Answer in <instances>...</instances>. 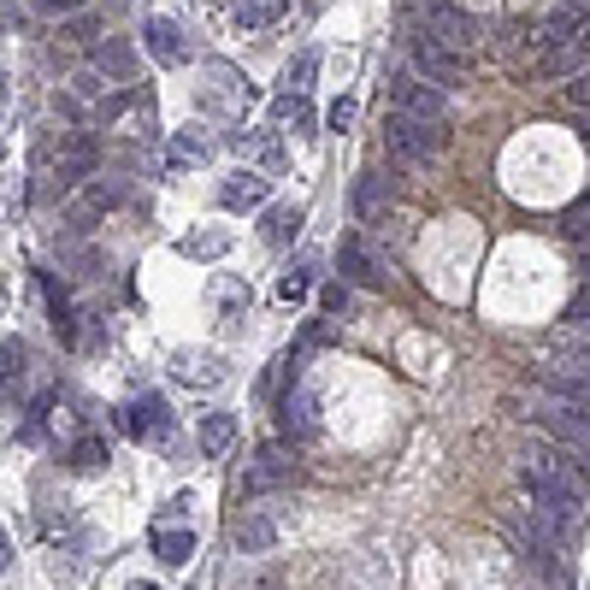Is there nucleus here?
I'll use <instances>...</instances> for the list:
<instances>
[{"instance_id":"obj_32","label":"nucleus","mask_w":590,"mask_h":590,"mask_svg":"<svg viewBox=\"0 0 590 590\" xmlns=\"http://www.w3.org/2000/svg\"><path fill=\"white\" fill-rule=\"evenodd\" d=\"M561 230H567L573 242H590V195L579 201V207H567V219H561Z\"/></svg>"},{"instance_id":"obj_38","label":"nucleus","mask_w":590,"mask_h":590,"mask_svg":"<svg viewBox=\"0 0 590 590\" xmlns=\"http://www.w3.org/2000/svg\"><path fill=\"white\" fill-rule=\"evenodd\" d=\"M249 590H278V573H266V579H254Z\"/></svg>"},{"instance_id":"obj_34","label":"nucleus","mask_w":590,"mask_h":590,"mask_svg":"<svg viewBox=\"0 0 590 590\" xmlns=\"http://www.w3.org/2000/svg\"><path fill=\"white\" fill-rule=\"evenodd\" d=\"M95 31H100V24L89 19V12H77V19H71L60 36H65V41H95Z\"/></svg>"},{"instance_id":"obj_26","label":"nucleus","mask_w":590,"mask_h":590,"mask_svg":"<svg viewBox=\"0 0 590 590\" xmlns=\"http://www.w3.org/2000/svg\"><path fill=\"white\" fill-rule=\"evenodd\" d=\"M107 437H77V443H71V467H77V472H100V467H107Z\"/></svg>"},{"instance_id":"obj_13","label":"nucleus","mask_w":590,"mask_h":590,"mask_svg":"<svg viewBox=\"0 0 590 590\" xmlns=\"http://www.w3.org/2000/svg\"><path fill=\"white\" fill-rule=\"evenodd\" d=\"M278 420H284V431H290L296 443H308L313 431H320V401H313V390H290L278 401Z\"/></svg>"},{"instance_id":"obj_4","label":"nucleus","mask_w":590,"mask_h":590,"mask_svg":"<svg viewBox=\"0 0 590 590\" xmlns=\"http://www.w3.org/2000/svg\"><path fill=\"white\" fill-rule=\"evenodd\" d=\"M413 31L443 36L449 48H472V41H479V19L460 12L455 0H413Z\"/></svg>"},{"instance_id":"obj_39","label":"nucleus","mask_w":590,"mask_h":590,"mask_svg":"<svg viewBox=\"0 0 590 590\" xmlns=\"http://www.w3.org/2000/svg\"><path fill=\"white\" fill-rule=\"evenodd\" d=\"M579 136H585V148H590V112H579Z\"/></svg>"},{"instance_id":"obj_22","label":"nucleus","mask_w":590,"mask_h":590,"mask_svg":"<svg viewBox=\"0 0 590 590\" xmlns=\"http://www.w3.org/2000/svg\"><path fill=\"white\" fill-rule=\"evenodd\" d=\"M178 378L183 384H225V361L219 354H178Z\"/></svg>"},{"instance_id":"obj_18","label":"nucleus","mask_w":590,"mask_h":590,"mask_svg":"<svg viewBox=\"0 0 590 590\" xmlns=\"http://www.w3.org/2000/svg\"><path fill=\"white\" fill-rule=\"evenodd\" d=\"M230 543H237L242 555H266L272 543H278V526H272L266 514H249V520H237V531H230Z\"/></svg>"},{"instance_id":"obj_29","label":"nucleus","mask_w":590,"mask_h":590,"mask_svg":"<svg viewBox=\"0 0 590 590\" xmlns=\"http://www.w3.org/2000/svg\"><path fill=\"white\" fill-rule=\"evenodd\" d=\"M308 290H313V266H296L278 278V301H308Z\"/></svg>"},{"instance_id":"obj_15","label":"nucleus","mask_w":590,"mask_h":590,"mask_svg":"<svg viewBox=\"0 0 590 590\" xmlns=\"http://www.w3.org/2000/svg\"><path fill=\"white\" fill-rule=\"evenodd\" d=\"M284 12H290V0H230V24H237V31H272V24L284 19Z\"/></svg>"},{"instance_id":"obj_2","label":"nucleus","mask_w":590,"mask_h":590,"mask_svg":"<svg viewBox=\"0 0 590 590\" xmlns=\"http://www.w3.org/2000/svg\"><path fill=\"white\" fill-rule=\"evenodd\" d=\"M531 420L550 431L555 443H567V449H585L590 455V408H579V401H567V396H555V390H543V384H538Z\"/></svg>"},{"instance_id":"obj_31","label":"nucleus","mask_w":590,"mask_h":590,"mask_svg":"<svg viewBox=\"0 0 590 590\" xmlns=\"http://www.w3.org/2000/svg\"><path fill=\"white\" fill-rule=\"evenodd\" d=\"M354 119H361V107H354V100H349V95H337V100H330V107H325V124H330V131H337V136H342V131H349V124H354Z\"/></svg>"},{"instance_id":"obj_33","label":"nucleus","mask_w":590,"mask_h":590,"mask_svg":"<svg viewBox=\"0 0 590 590\" xmlns=\"http://www.w3.org/2000/svg\"><path fill=\"white\" fill-rule=\"evenodd\" d=\"M320 308H325V313H349V284H325V290H320Z\"/></svg>"},{"instance_id":"obj_28","label":"nucleus","mask_w":590,"mask_h":590,"mask_svg":"<svg viewBox=\"0 0 590 590\" xmlns=\"http://www.w3.org/2000/svg\"><path fill=\"white\" fill-rule=\"evenodd\" d=\"M178 249L190 254V261H219V254L230 249V237H225V230H207V237H183Z\"/></svg>"},{"instance_id":"obj_37","label":"nucleus","mask_w":590,"mask_h":590,"mask_svg":"<svg viewBox=\"0 0 590 590\" xmlns=\"http://www.w3.org/2000/svg\"><path fill=\"white\" fill-rule=\"evenodd\" d=\"M12 567V538H7V526H0V573Z\"/></svg>"},{"instance_id":"obj_19","label":"nucleus","mask_w":590,"mask_h":590,"mask_svg":"<svg viewBox=\"0 0 590 590\" xmlns=\"http://www.w3.org/2000/svg\"><path fill=\"white\" fill-rule=\"evenodd\" d=\"M154 555H160L166 567H183V561L195 555V531H183V526H154Z\"/></svg>"},{"instance_id":"obj_11","label":"nucleus","mask_w":590,"mask_h":590,"mask_svg":"<svg viewBox=\"0 0 590 590\" xmlns=\"http://www.w3.org/2000/svg\"><path fill=\"white\" fill-rule=\"evenodd\" d=\"M142 48H148L160 65H183V60H190V48H183V31H178L171 19H142Z\"/></svg>"},{"instance_id":"obj_12","label":"nucleus","mask_w":590,"mask_h":590,"mask_svg":"<svg viewBox=\"0 0 590 590\" xmlns=\"http://www.w3.org/2000/svg\"><path fill=\"white\" fill-rule=\"evenodd\" d=\"M95 160H100V148H95V136H65L60 142V190H71V183H83L95 171Z\"/></svg>"},{"instance_id":"obj_20","label":"nucleus","mask_w":590,"mask_h":590,"mask_svg":"<svg viewBox=\"0 0 590 590\" xmlns=\"http://www.w3.org/2000/svg\"><path fill=\"white\" fill-rule=\"evenodd\" d=\"M230 142H237V148L249 154V160L261 166V171H278V166H284V142H278V136H254V131H237Z\"/></svg>"},{"instance_id":"obj_5","label":"nucleus","mask_w":590,"mask_h":590,"mask_svg":"<svg viewBox=\"0 0 590 590\" xmlns=\"http://www.w3.org/2000/svg\"><path fill=\"white\" fill-rule=\"evenodd\" d=\"M390 100H396V112H408V119L431 124V131H443V124H449V107H443L437 83H425L420 71H396V77H390Z\"/></svg>"},{"instance_id":"obj_35","label":"nucleus","mask_w":590,"mask_h":590,"mask_svg":"<svg viewBox=\"0 0 590 590\" xmlns=\"http://www.w3.org/2000/svg\"><path fill=\"white\" fill-rule=\"evenodd\" d=\"M567 320H573V325H590V284H585V290H579V296H573V308H567Z\"/></svg>"},{"instance_id":"obj_27","label":"nucleus","mask_w":590,"mask_h":590,"mask_svg":"<svg viewBox=\"0 0 590 590\" xmlns=\"http://www.w3.org/2000/svg\"><path fill=\"white\" fill-rule=\"evenodd\" d=\"M313 77H320V53H296L290 71H284V89H290V95H308Z\"/></svg>"},{"instance_id":"obj_40","label":"nucleus","mask_w":590,"mask_h":590,"mask_svg":"<svg viewBox=\"0 0 590 590\" xmlns=\"http://www.w3.org/2000/svg\"><path fill=\"white\" fill-rule=\"evenodd\" d=\"M131 590H160V585H131Z\"/></svg>"},{"instance_id":"obj_1","label":"nucleus","mask_w":590,"mask_h":590,"mask_svg":"<svg viewBox=\"0 0 590 590\" xmlns=\"http://www.w3.org/2000/svg\"><path fill=\"white\" fill-rule=\"evenodd\" d=\"M408 53H413V71H420L425 83H449V89H467V83H472V53L467 48H449L443 36L413 31L408 36Z\"/></svg>"},{"instance_id":"obj_25","label":"nucleus","mask_w":590,"mask_h":590,"mask_svg":"<svg viewBox=\"0 0 590 590\" xmlns=\"http://www.w3.org/2000/svg\"><path fill=\"white\" fill-rule=\"evenodd\" d=\"M272 119H278V124H296V131H313V107H308V95H290V89H284V95H278V107H272Z\"/></svg>"},{"instance_id":"obj_3","label":"nucleus","mask_w":590,"mask_h":590,"mask_svg":"<svg viewBox=\"0 0 590 590\" xmlns=\"http://www.w3.org/2000/svg\"><path fill=\"white\" fill-rule=\"evenodd\" d=\"M384 148H390L401 166H431V160H437V148H443V131L408 119V112H390V119H384Z\"/></svg>"},{"instance_id":"obj_9","label":"nucleus","mask_w":590,"mask_h":590,"mask_svg":"<svg viewBox=\"0 0 590 590\" xmlns=\"http://www.w3.org/2000/svg\"><path fill=\"white\" fill-rule=\"evenodd\" d=\"M296 479V460L290 449H278V443H266L261 455H254V467L242 472V496H266V491H284V484Z\"/></svg>"},{"instance_id":"obj_14","label":"nucleus","mask_w":590,"mask_h":590,"mask_svg":"<svg viewBox=\"0 0 590 590\" xmlns=\"http://www.w3.org/2000/svg\"><path fill=\"white\" fill-rule=\"evenodd\" d=\"M95 71H100V77H112V83H131L136 77V48H131V41H119V36H100L95 41Z\"/></svg>"},{"instance_id":"obj_10","label":"nucleus","mask_w":590,"mask_h":590,"mask_svg":"<svg viewBox=\"0 0 590 590\" xmlns=\"http://www.w3.org/2000/svg\"><path fill=\"white\" fill-rule=\"evenodd\" d=\"M124 431H131L136 443H166V437H171V408H166V396H136L131 408H124Z\"/></svg>"},{"instance_id":"obj_24","label":"nucleus","mask_w":590,"mask_h":590,"mask_svg":"<svg viewBox=\"0 0 590 590\" xmlns=\"http://www.w3.org/2000/svg\"><path fill=\"white\" fill-rule=\"evenodd\" d=\"M296 230H301V207H272L266 213V242H272V249L296 242Z\"/></svg>"},{"instance_id":"obj_17","label":"nucleus","mask_w":590,"mask_h":590,"mask_svg":"<svg viewBox=\"0 0 590 590\" xmlns=\"http://www.w3.org/2000/svg\"><path fill=\"white\" fill-rule=\"evenodd\" d=\"M0 390H7V401H24V372H31V349H24L19 337H7V349H0Z\"/></svg>"},{"instance_id":"obj_21","label":"nucleus","mask_w":590,"mask_h":590,"mask_svg":"<svg viewBox=\"0 0 590 590\" xmlns=\"http://www.w3.org/2000/svg\"><path fill=\"white\" fill-rule=\"evenodd\" d=\"M237 413H207V420H201V455H225L230 443H237Z\"/></svg>"},{"instance_id":"obj_41","label":"nucleus","mask_w":590,"mask_h":590,"mask_svg":"<svg viewBox=\"0 0 590 590\" xmlns=\"http://www.w3.org/2000/svg\"><path fill=\"white\" fill-rule=\"evenodd\" d=\"M0 160H7V142H0Z\"/></svg>"},{"instance_id":"obj_30","label":"nucleus","mask_w":590,"mask_h":590,"mask_svg":"<svg viewBox=\"0 0 590 590\" xmlns=\"http://www.w3.org/2000/svg\"><path fill=\"white\" fill-rule=\"evenodd\" d=\"M561 95H567V107H573V112H590V65H585V71H573V77L561 83Z\"/></svg>"},{"instance_id":"obj_6","label":"nucleus","mask_w":590,"mask_h":590,"mask_svg":"<svg viewBox=\"0 0 590 590\" xmlns=\"http://www.w3.org/2000/svg\"><path fill=\"white\" fill-rule=\"evenodd\" d=\"M249 100H254V89H249V77H242L237 65H225V60L207 65V83H201V107H207V112H242Z\"/></svg>"},{"instance_id":"obj_16","label":"nucleus","mask_w":590,"mask_h":590,"mask_svg":"<svg viewBox=\"0 0 590 590\" xmlns=\"http://www.w3.org/2000/svg\"><path fill=\"white\" fill-rule=\"evenodd\" d=\"M384 207H390V178L384 171H361V183H354V219L372 225Z\"/></svg>"},{"instance_id":"obj_7","label":"nucleus","mask_w":590,"mask_h":590,"mask_svg":"<svg viewBox=\"0 0 590 590\" xmlns=\"http://www.w3.org/2000/svg\"><path fill=\"white\" fill-rule=\"evenodd\" d=\"M272 201V178L261 166H242V171H230V178L219 183V207L225 213H261Z\"/></svg>"},{"instance_id":"obj_8","label":"nucleus","mask_w":590,"mask_h":590,"mask_svg":"<svg viewBox=\"0 0 590 590\" xmlns=\"http://www.w3.org/2000/svg\"><path fill=\"white\" fill-rule=\"evenodd\" d=\"M337 272H342V284H354V290H384L378 254H372L354 230H349V237H337Z\"/></svg>"},{"instance_id":"obj_36","label":"nucleus","mask_w":590,"mask_h":590,"mask_svg":"<svg viewBox=\"0 0 590 590\" xmlns=\"http://www.w3.org/2000/svg\"><path fill=\"white\" fill-rule=\"evenodd\" d=\"M77 95H100V71H77Z\"/></svg>"},{"instance_id":"obj_23","label":"nucleus","mask_w":590,"mask_h":590,"mask_svg":"<svg viewBox=\"0 0 590 590\" xmlns=\"http://www.w3.org/2000/svg\"><path fill=\"white\" fill-rule=\"evenodd\" d=\"M207 154H213V142L201 136V131H178V136H171V166H207Z\"/></svg>"}]
</instances>
